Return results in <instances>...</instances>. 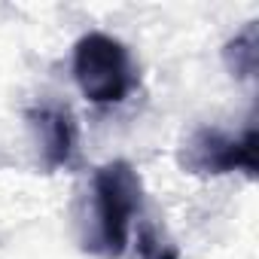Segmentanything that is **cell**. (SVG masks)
<instances>
[{
    "mask_svg": "<svg viewBox=\"0 0 259 259\" xmlns=\"http://www.w3.org/2000/svg\"><path fill=\"white\" fill-rule=\"evenodd\" d=\"M144 207V180L125 159L104 162L92 174V226L82 247L101 259H119L132 241V226Z\"/></svg>",
    "mask_w": 259,
    "mask_h": 259,
    "instance_id": "cell-1",
    "label": "cell"
},
{
    "mask_svg": "<svg viewBox=\"0 0 259 259\" xmlns=\"http://www.w3.org/2000/svg\"><path fill=\"white\" fill-rule=\"evenodd\" d=\"M73 82L89 104L110 107L122 104L138 85L135 61L128 46L104 31H89L73 46Z\"/></svg>",
    "mask_w": 259,
    "mask_h": 259,
    "instance_id": "cell-2",
    "label": "cell"
},
{
    "mask_svg": "<svg viewBox=\"0 0 259 259\" xmlns=\"http://www.w3.org/2000/svg\"><path fill=\"white\" fill-rule=\"evenodd\" d=\"M180 168L198 177H223L244 171L256 177V128L247 125L244 135H229L223 128H195L180 147Z\"/></svg>",
    "mask_w": 259,
    "mask_h": 259,
    "instance_id": "cell-3",
    "label": "cell"
},
{
    "mask_svg": "<svg viewBox=\"0 0 259 259\" xmlns=\"http://www.w3.org/2000/svg\"><path fill=\"white\" fill-rule=\"evenodd\" d=\"M25 119H28L31 135H34L43 168L46 171L70 168L73 159H76V144H79L73 113L67 107H61V104L46 101V104H34L25 113Z\"/></svg>",
    "mask_w": 259,
    "mask_h": 259,
    "instance_id": "cell-4",
    "label": "cell"
},
{
    "mask_svg": "<svg viewBox=\"0 0 259 259\" xmlns=\"http://www.w3.org/2000/svg\"><path fill=\"white\" fill-rule=\"evenodd\" d=\"M223 64L238 79H253L259 64V22H247L223 46Z\"/></svg>",
    "mask_w": 259,
    "mask_h": 259,
    "instance_id": "cell-5",
    "label": "cell"
},
{
    "mask_svg": "<svg viewBox=\"0 0 259 259\" xmlns=\"http://www.w3.org/2000/svg\"><path fill=\"white\" fill-rule=\"evenodd\" d=\"M135 253H138V259H183L177 244H171L153 223H141L138 226Z\"/></svg>",
    "mask_w": 259,
    "mask_h": 259,
    "instance_id": "cell-6",
    "label": "cell"
}]
</instances>
